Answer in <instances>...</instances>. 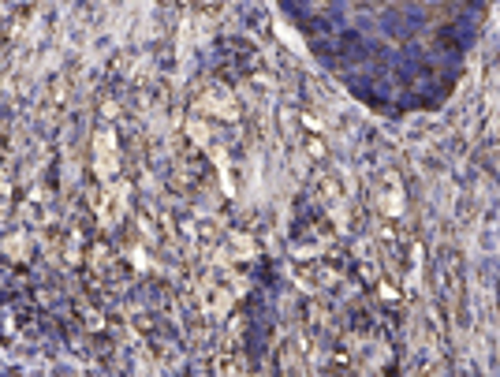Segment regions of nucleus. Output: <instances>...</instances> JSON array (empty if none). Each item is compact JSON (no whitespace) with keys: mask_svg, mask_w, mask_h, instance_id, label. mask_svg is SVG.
I'll return each mask as SVG.
<instances>
[{"mask_svg":"<svg viewBox=\"0 0 500 377\" xmlns=\"http://www.w3.org/2000/svg\"><path fill=\"white\" fill-rule=\"evenodd\" d=\"M116 168V153H112V138L109 135H97V172L109 176Z\"/></svg>","mask_w":500,"mask_h":377,"instance_id":"1","label":"nucleus"}]
</instances>
